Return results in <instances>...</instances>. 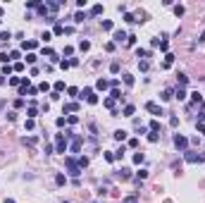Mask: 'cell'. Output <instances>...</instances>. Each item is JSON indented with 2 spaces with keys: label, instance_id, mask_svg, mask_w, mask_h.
<instances>
[{
  "label": "cell",
  "instance_id": "d6986e66",
  "mask_svg": "<svg viewBox=\"0 0 205 203\" xmlns=\"http://www.w3.org/2000/svg\"><path fill=\"white\" fill-rule=\"evenodd\" d=\"M148 67H150L148 60H138V69H141V72H148Z\"/></svg>",
  "mask_w": 205,
  "mask_h": 203
},
{
  "label": "cell",
  "instance_id": "f907efd6",
  "mask_svg": "<svg viewBox=\"0 0 205 203\" xmlns=\"http://www.w3.org/2000/svg\"><path fill=\"white\" fill-rule=\"evenodd\" d=\"M12 69H14V67H10V65H5V67H2V77H7V74L12 72Z\"/></svg>",
  "mask_w": 205,
  "mask_h": 203
},
{
  "label": "cell",
  "instance_id": "1f68e13d",
  "mask_svg": "<svg viewBox=\"0 0 205 203\" xmlns=\"http://www.w3.org/2000/svg\"><path fill=\"white\" fill-rule=\"evenodd\" d=\"M110 98H115V101H122V91L119 89H112V96Z\"/></svg>",
  "mask_w": 205,
  "mask_h": 203
},
{
  "label": "cell",
  "instance_id": "83f0119b",
  "mask_svg": "<svg viewBox=\"0 0 205 203\" xmlns=\"http://www.w3.org/2000/svg\"><path fill=\"white\" fill-rule=\"evenodd\" d=\"M124 153H126V148H124V146L119 148V151H115V160H122V158H124Z\"/></svg>",
  "mask_w": 205,
  "mask_h": 203
},
{
  "label": "cell",
  "instance_id": "11a10c76",
  "mask_svg": "<svg viewBox=\"0 0 205 203\" xmlns=\"http://www.w3.org/2000/svg\"><path fill=\"white\" fill-rule=\"evenodd\" d=\"M105 160H107V163H112V160H115V153H110V151H107V153H105Z\"/></svg>",
  "mask_w": 205,
  "mask_h": 203
},
{
  "label": "cell",
  "instance_id": "e0dca14e",
  "mask_svg": "<svg viewBox=\"0 0 205 203\" xmlns=\"http://www.w3.org/2000/svg\"><path fill=\"white\" fill-rule=\"evenodd\" d=\"M112 136H115L117 141H124V139H126V131H124V129H117L115 134H112Z\"/></svg>",
  "mask_w": 205,
  "mask_h": 203
},
{
  "label": "cell",
  "instance_id": "7dc6e473",
  "mask_svg": "<svg viewBox=\"0 0 205 203\" xmlns=\"http://www.w3.org/2000/svg\"><path fill=\"white\" fill-rule=\"evenodd\" d=\"M36 60H38V55H34V53H29V55H27V62H31V65H34Z\"/></svg>",
  "mask_w": 205,
  "mask_h": 203
},
{
  "label": "cell",
  "instance_id": "681fc988",
  "mask_svg": "<svg viewBox=\"0 0 205 203\" xmlns=\"http://www.w3.org/2000/svg\"><path fill=\"white\" fill-rule=\"evenodd\" d=\"M38 91H50V84H48V81H43L41 86H38Z\"/></svg>",
  "mask_w": 205,
  "mask_h": 203
},
{
  "label": "cell",
  "instance_id": "f35d334b",
  "mask_svg": "<svg viewBox=\"0 0 205 203\" xmlns=\"http://www.w3.org/2000/svg\"><path fill=\"white\" fill-rule=\"evenodd\" d=\"M10 38H12L10 31H0V41H10Z\"/></svg>",
  "mask_w": 205,
  "mask_h": 203
},
{
  "label": "cell",
  "instance_id": "f546056e",
  "mask_svg": "<svg viewBox=\"0 0 205 203\" xmlns=\"http://www.w3.org/2000/svg\"><path fill=\"white\" fill-rule=\"evenodd\" d=\"M143 160H146V155H143V153H134V163H136V165H141Z\"/></svg>",
  "mask_w": 205,
  "mask_h": 203
},
{
  "label": "cell",
  "instance_id": "4fadbf2b",
  "mask_svg": "<svg viewBox=\"0 0 205 203\" xmlns=\"http://www.w3.org/2000/svg\"><path fill=\"white\" fill-rule=\"evenodd\" d=\"M81 148V136H74V141H72V153H79Z\"/></svg>",
  "mask_w": 205,
  "mask_h": 203
},
{
  "label": "cell",
  "instance_id": "8d00e7d4",
  "mask_svg": "<svg viewBox=\"0 0 205 203\" xmlns=\"http://www.w3.org/2000/svg\"><path fill=\"white\" fill-rule=\"evenodd\" d=\"M100 12H103V5H93L91 7V14H100Z\"/></svg>",
  "mask_w": 205,
  "mask_h": 203
},
{
  "label": "cell",
  "instance_id": "be15d7a7",
  "mask_svg": "<svg viewBox=\"0 0 205 203\" xmlns=\"http://www.w3.org/2000/svg\"><path fill=\"white\" fill-rule=\"evenodd\" d=\"M91 203H98V201H91Z\"/></svg>",
  "mask_w": 205,
  "mask_h": 203
},
{
  "label": "cell",
  "instance_id": "6da1fadb",
  "mask_svg": "<svg viewBox=\"0 0 205 203\" xmlns=\"http://www.w3.org/2000/svg\"><path fill=\"white\" fill-rule=\"evenodd\" d=\"M64 165H67V170H69V175L74 177V179H79V175H81V167H79V163H76L74 158H64Z\"/></svg>",
  "mask_w": 205,
  "mask_h": 203
},
{
  "label": "cell",
  "instance_id": "6125c7cd",
  "mask_svg": "<svg viewBox=\"0 0 205 203\" xmlns=\"http://www.w3.org/2000/svg\"><path fill=\"white\" fill-rule=\"evenodd\" d=\"M5 203H14V198H5Z\"/></svg>",
  "mask_w": 205,
  "mask_h": 203
},
{
  "label": "cell",
  "instance_id": "ee69618b",
  "mask_svg": "<svg viewBox=\"0 0 205 203\" xmlns=\"http://www.w3.org/2000/svg\"><path fill=\"white\" fill-rule=\"evenodd\" d=\"M84 19H86V14H84V12H76V14H74V22H84Z\"/></svg>",
  "mask_w": 205,
  "mask_h": 203
},
{
  "label": "cell",
  "instance_id": "603a6c76",
  "mask_svg": "<svg viewBox=\"0 0 205 203\" xmlns=\"http://www.w3.org/2000/svg\"><path fill=\"white\" fill-rule=\"evenodd\" d=\"M134 112H136V108H134V105H124V117H131Z\"/></svg>",
  "mask_w": 205,
  "mask_h": 203
},
{
  "label": "cell",
  "instance_id": "f1b7e54d",
  "mask_svg": "<svg viewBox=\"0 0 205 203\" xmlns=\"http://www.w3.org/2000/svg\"><path fill=\"white\" fill-rule=\"evenodd\" d=\"M36 46H38L36 41H27V43H24V46H22V48H24V50H34Z\"/></svg>",
  "mask_w": 205,
  "mask_h": 203
},
{
  "label": "cell",
  "instance_id": "ba28073f",
  "mask_svg": "<svg viewBox=\"0 0 205 203\" xmlns=\"http://www.w3.org/2000/svg\"><path fill=\"white\" fill-rule=\"evenodd\" d=\"M186 84H188V77H186V74H181V72H179V74H177V89H184Z\"/></svg>",
  "mask_w": 205,
  "mask_h": 203
},
{
  "label": "cell",
  "instance_id": "ac0fdd59",
  "mask_svg": "<svg viewBox=\"0 0 205 203\" xmlns=\"http://www.w3.org/2000/svg\"><path fill=\"white\" fill-rule=\"evenodd\" d=\"M174 98H179V101H186V91H184V89H177V91H174Z\"/></svg>",
  "mask_w": 205,
  "mask_h": 203
},
{
  "label": "cell",
  "instance_id": "5b68a950",
  "mask_svg": "<svg viewBox=\"0 0 205 203\" xmlns=\"http://www.w3.org/2000/svg\"><path fill=\"white\" fill-rule=\"evenodd\" d=\"M55 151L57 153H64L67 151V139H64V134H57V146H55Z\"/></svg>",
  "mask_w": 205,
  "mask_h": 203
},
{
  "label": "cell",
  "instance_id": "db71d44e",
  "mask_svg": "<svg viewBox=\"0 0 205 203\" xmlns=\"http://www.w3.org/2000/svg\"><path fill=\"white\" fill-rule=\"evenodd\" d=\"M122 203H138V198H136V196H129V198H124Z\"/></svg>",
  "mask_w": 205,
  "mask_h": 203
},
{
  "label": "cell",
  "instance_id": "4dcf8cb0",
  "mask_svg": "<svg viewBox=\"0 0 205 203\" xmlns=\"http://www.w3.org/2000/svg\"><path fill=\"white\" fill-rule=\"evenodd\" d=\"M184 12H186V10H184V5H174V14H177V17H181Z\"/></svg>",
  "mask_w": 205,
  "mask_h": 203
},
{
  "label": "cell",
  "instance_id": "f6af8a7d",
  "mask_svg": "<svg viewBox=\"0 0 205 203\" xmlns=\"http://www.w3.org/2000/svg\"><path fill=\"white\" fill-rule=\"evenodd\" d=\"M158 48H160V50H165V53H167V48H170V43H167V41H165V38H162V41H160V46H158Z\"/></svg>",
  "mask_w": 205,
  "mask_h": 203
},
{
  "label": "cell",
  "instance_id": "c3c4849f",
  "mask_svg": "<svg viewBox=\"0 0 205 203\" xmlns=\"http://www.w3.org/2000/svg\"><path fill=\"white\" fill-rule=\"evenodd\" d=\"M110 72H112V74L119 72V62H112V65H110Z\"/></svg>",
  "mask_w": 205,
  "mask_h": 203
},
{
  "label": "cell",
  "instance_id": "9f6ffc18",
  "mask_svg": "<svg viewBox=\"0 0 205 203\" xmlns=\"http://www.w3.org/2000/svg\"><path fill=\"white\" fill-rule=\"evenodd\" d=\"M14 108H24V98H17L14 101Z\"/></svg>",
  "mask_w": 205,
  "mask_h": 203
},
{
  "label": "cell",
  "instance_id": "60d3db41",
  "mask_svg": "<svg viewBox=\"0 0 205 203\" xmlns=\"http://www.w3.org/2000/svg\"><path fill=\"white\" fill-rule=\"evenodd\" d=\"M64 91V81H55V93Z\"/></svg>",
  "mask_w": 205,
  "mask_h": 203
},
{
  "label": "cell",
  "instance_id": "74e56055",
  "mask_svg": "<svg viewBox=\"0 0 205 203\" xmlns=\"http://www.w3.org/2000/svg\"><path fill=\"white\" fill-rule=\"evenodd\" d=\"M36 115H38V110H36V105H31V108H29V120H34Z\"/></svg>",
  "mask_w": 205,
  "mask_h": 203
},
{
  "label": "cell",
  "instance_id": "ab89813d",
  "mask_svg": "<svg viewBox=\"0 0 205 203\" xmlns=\"http://www.w3.org/2000/svg\"><path fill=\"white\" fill-rule=\"evenodd\" d=\"M124 19H126V22H131V24H134V22H138V19H136V14H131V12H126Z\"/></svg>",
  "mask_w": 205,
  "mask_h": 203
},
{
  "label": "cell",
  "instance_id": "836d02e7",
  "mask_svg": "<svg viewBox=\"0 0 205 203\" xmlns=\"http://www.w3.org/2000/svg\"><path fill=\"white\" fill-rule=\"evenodd\" d=\"M76 163H79V167H81V170H84V167L88 165V158H86V155H81L79 160H76Z\"/></svg>",
  "mask_w": 205,
  "mask_h": 203
},
{
  "label": "cell",
  "instance_id": "9a60e30c",
  "mask_svg": "<svg viewBox=\"0 0 205 203\" xmlns=\"http://www.w3.org/2000/svg\"><path fill=\"white\" fill-rule=\"evenodd\" d=\"M162 101L167 103V101H172V98H174V91H170V89H167V91H162V96H160Z\"/></svg>",
  "mask_w": 205,
  "mask_h": 203
},
{
  "label": "cell",
  "instance_id": "9c48e42d",
  "mask_svg": "<svg viewBox=\"0 0 205 203\" xmlns=\"http://www.w3.org/2000/svg\"><path fill=\"white\" fill-rule=\"evenodd\" d=\"M29 89H31V84H29V79L24 77V79H22V84H19V93H22V96H27Z\"/></svg>",
  "mask_w": 205,
  "mask_h": 203
},
{
  "label": "cell",
  "instance_id": "30bf717a",
  "mask_svg": "<svg viewBox=\"0 0 205 203\" xmlns=\"http://www.w3.org/2000/svg\"><path fill=\"white\" fill-rule=\"evenodd\" d=\"M112 38H115V43H122V41H124V38H129V36H126V31H122V29H119V31H115V34H112Z\"/></svg>",
  "mask_w": 205,
  "mask_h": 203
},
{
  "label": "cell",
  "instance_id": "484cf974",
  "mask_svg": "<svg viewBox=\"0 0 205 203\" xmlns=\"http://www.w3.org/2000/svg\"><path fill=\"white\" fill-rule=\"evenodd\" d=\"M103 29H105V31H112V29H115V24H112L110 19H103Z\"/></svg>",
  "mask_w": 205,
  "mask_h": 203
},
{
  "label": "cell",
  "instance_id": "bcb514c9",
  "mask_svg": "<svg viewBox=\"0 0 205 203\" xmlns=\"http://www.w3.org/2000/svg\"><path fill=\"white\" fill-rule=\"evenodd\" d=\"M67 93H69V96H79V89H76V86H69V89H67Z\"/></svg>",
  "mask_w": 205,
  "mask_h": 203
},
{
  "label": "cell",
  "instance_id": "8fae6325",
  "mask_svg": "<svg viewBox=\"0 0 205 203\" xmlns=\"http://www.w3.org/2000/svg\"><path fill=\"white\" fill-rule=\"evenodd\" d=\"M96 89H98V91H105V89H110V81H107V79H98V81H96Z\"/></svg>",
  "mask_w": 205,
  "mask_h": 203
},
{
  "label": "cell",
  "instance_id": "6f0895ef",
  "mask_svg": "<svg viewBox=\"0 0 205 203\" xmlns=\"http://www.w3.org/2000/svg\"><path fill=\"white\" fill-rule=\"evenodd\" d=\"M67 122H69V124H76V122H79V117H76V115H69V120H67Z\"/></svg>",
  "mask_w": 205,
  "mask_h": 203
},
{
  "label": "cell",
  "instance_id": "d4e9b609",
  "mask_svg": "<svg viewBox=\"0 0 205 203\" xmlns=\"http://www.w3.org/2000/svg\"><path fill=\"white\" fill-rule=\"evenodd\" d=\"M172 62H174V55L167 53V55H165V65H162V67H172Z\"/></svg>",
  "mask_w": 205,
  "mask_h": 203
},
{
  "label": "cell",
  "instance_id": "7c38bea8",
  "mask_svg": "<svg viewBox=\"0 0 205 203\" xmlns=\"http://www.w3.org/2000/svg\"><path fill=\"white\" fill-rule=\"evenodd\" d=\"M62 110L64 112H76V110H79V103H64Z\"/></svg>",
  "mask_w": 205,
  "mask_h": 203
},
{
  "label": "cell",
  "instance_id": "52a82bcc",
  "mask_svg": "<svg viewBox=\"0 0 205 203\" xmlns=\"http://www.w3.org/2000/svg\"><path fill=\"white\" fill-rule=\"evenodd\" d=\"M146 110L153 112V115H165V112H162V108L158 105V103H146Z\"/></svg>",
  "mask_w": 205,
  "mask_h": 203
},
{
  "label": "cell",
  "instance_id": "2e32d148",
  "mask_svg": "<svg viewBox=\"0 0 205 203\" xmlns=\"http://www.w3.org/2000/svg\"><path fill=\"white\" fill-rule=\"evenodd\" d=\"M36 141H38L36 136H24V139H22V143H24V146H34Z\"/></svg>",
  "mask_w": 205,
  "mask_h": 203
},
{
  "label": "cell",
  "instance_id": "d6a6232c",
  "mask_svg": "<svg viewBox=\"0 0 205 203\" xmlns=\"http://www.w3.org/2000/svg\"><path fill=\"white\" fill-rule=\"evenodd\" d=\"M103 105H105V108H110V110H112V108H115V98H105V101H103Z\"/></svg>",
  "mask_w": 205,
  "mask_h": 203
},
{
  "label": "cell",
  "instance_id": "7402d4cb",
  "mask_svg": "<svg viewBox=\"0 0 205 203\" xmlns=\"http://www.w3.org/2000/svg\"><path fill=\"white\" fill-rule=\"evenodd\" d=\"M55 184H57V186L67 184V177H64V175H55Z\"/></svg>",
  "mask_w": 205,
  "mask_h": 203
},
{
  "label": "cell",
  "instance_id": "3957f363",
  "mask_svg": "<svg viewBox=\"0 0 205 203\" xmlns=\"http://www.w3.org/2000/svg\"><path fill=\"white\" fill-rule=\"evenodd\" d=\"M184 160L186 163H203L205 153H193V151H184Z\"/></svg>",
  "mask_w": 205,
  "mask_h": 203
},
{
  "label": "cell",
  "instance_id": "680465c9",
  "mask_svg": "<svg viewBox=\"0 0 205 203\" xmlns=\"http://www.w3.org/2000/svg\"><path fill=\"white\" fill-rule=\"evenodd\" d=\"M24 127H27V129H34V127H36V122H34V120H27V124H24Z\"/></svg>",
  "mask_w": 205,
  "mask_h": 203
},
{
  "label": "cell",
  "instance_id": "ffe728a7",
  "mask_svg": "<svg viewBox=\"0 0 205 203\" xmlns=\"http://www.w3.org/2000/svg\"><path fill=\"white\" fill-rule=\"evenodd\" d=\"M148 141H150V143L160 141V134H158V131H148Z\"/></svg>",
  "mask_w": 205,
  "mask_h": 203
},
{
  "label": "cell",
  "instance_id": "5bb4252c",
  "mask_svg": "<svg viewBox=\"0 0 205 203\" xmlns=\"http://www.w3.org/2000/svg\"><path fill=\"white\" fill-rule=\"evenodd\" d=\"M136 55L143 57V60H148V57H150V50H146V48H136Z\"/></svg>",
  "mask_w": 205,
  "mask_h": 203
},
{
  "label": "cell",
  "instance_id": "f5cc1de1",
  "mask_svg": "<svg viewBox=\"0 0 205 203\" xmlns=\"http://www.w3.org/2000/svg\"><path fill=\"white\" fill-rule=\"evenodd\" d=\"M170 124H172V127H177V124H179V117H177V115H172V117H170Z\"/></svg>",
  "mask_w": 205,
  "mask_h": 203
},
{
  "label": "cell",
  "instance_id": "94428289",
  "mask_svg": "<svg viewBox=\"0 0 205 203\" xmlns=\"http://www.w3.org/2000/svg\"><path fill=\"white\" fill-rule=\"evenodd\" d=\"M0 86H5V77L2 74H0Z\"/></svg>",
  "mask_w": 205,
  "mask_h": 203
},
{
  "label": "cell",
  "instance_id": "277c9868",
  "mask_svg": "<svg viewBox=\"0 0 205 203\" xmlns=\"http://www.w3.org/2000/svg\"><path fill=\"white\" fill-rule=\"evenodd\" d=\"M174 146H177L179 151H186L188 148V139L184 136V134H174Z\"/></svg>",
  "mask_w": 205,
  "mask_h": 203
},
{
  "label": "cell",
  "instance_id": "cb8c5ba5",
  "mask_svg": "<svg viewBox=\"0 0 205 203\" xmlns=\"http://www.w3.org/2000/svg\"><path fill=\"white\" fill-rule=\"evenodd\" d=\"M19 57H22V55H19V50H12V53L7 55V62H10V60H14V62H19Z\"/></svg>",
  "mask_w": 205,
  "mask_h": 203
},
{
  "label": "cell",
  "instance_id": "7a4b0ae2",
  "mask_svg": "<svg viewBox=\"0 0 205 203\" xmlns=\"http://www.w3.org/2000/svg\"><path fill=\"white\" fill-rule=\"evenodd\" d=\"M79 98H86V103H91V105L98 103V96H96L93 89H84V91H79Z\"/></svg>",
  "mask_w": 205,
  "mask_h": 203
},
{
  "label": "cell",
  "instance_id": "e7e4bbea",
  "mask_svg": "<svg viewBox=\"0 0 205 203\" xmlns=\"http://www.w3.org/2000/svg\"><path fill=\"white\" fill-rule=\"evenodd\" d=\"M62 203H69V201H62Z\"/></svg>",
  "mask_w": 205,
  "mask_h": 203
},
{
  "label": "cell",
  "instance_id": "8992f818",
  "mask_svg": "<svg viewBox=\"0 0 205 203\" xmlns=\"http://www.w3.org/2000/svg\"><path fill=\"white\" fill-rule=\"evenodd\" d=\"M115 177H117V179H122V182H126V179L131 177V170H129V167H122V170H117V172H115Z\"/></svg>",
  "mask_w": 205,
  "mask_h": 203
},
{
  "label": "cell",
  "instance_id": "b9f144b4",
  "mask_svg": "<svg viewBox=\"0 0 205 203\" xmlns=\"http://www.w3.org/2000/svg\"><path fill=\"white\" fill-rule=\"evenodd\" d=\"M150 131H160V122H158V120L150 122Z\"/></svg>",
  "mask_w": 205,
  "mask_h": 203
},
{
  "label": "cell",
  "instance_id": "44dd1931",
  "mask_svg": "<svg viewBox=\"0 0 205 203\" xmlns=\"http://www.w3.org/2000/svg\"><path fill=\"white\" fill-rule=\"evenodd\" d=\"M146 177H148V170H138V172H136V182H143Z\"/></svg>",
  "mask_w": 205,
  "mask_h": 203
},
{
  "label": "cell",
  "instance_id": "816d5d0a",
  "mask_svg": "<svg viewBox=\"0 0 205 203\" xmlns=\"http://www.w3.org/2000/svg\"><path fill=\"white\" fill-rule=\"evenodd\" d=\"M10 84H12V86H19V84H22V79H19V77H12V79H10Z\"/></svg>",
  "mask_w": 205,
  "mask_h": 203
},
{
  "label": "cell",
  "instance_id": "91938a15",
  "mask_svg": "<svg viewBox=\"0 0 205 203\" xmlns=\"http://www.w3.org/2000/svg\"><path fill=\"white\" fill-rule=\"evenodd\" d=\"M198 41H200V43H205V31L200 34V38H198Z\"/></svg>",
  "mask_w": 205,
  "mask_h": 203
},
{
  "label": "cell",
  "instance_id": "d590c367",
  "mask_svg": "<svg viewBox=\"0 0 205 203\" xmlns=\"http://www.w3.org/2000/svg\"><path fill=\"white\" fill-rule=\"evenodd\" d=\"M124 84L126 86H134V77L131 74H124Z\"/></svg>",
  "mask_w": 205,
  "mask_h": 203
},
{
  "label": "cell",
  "instance_id": "4316f807",
  "mask_svg": "<svg viewBox=\"0 0 205 203\" xmlns=\"http://www.w3.org/2000/svg\"><path fill=\"white\" fill-rule=\"evenodd\" d=\"M88 48H91V41H81V43H79V50H81V53H86Z\"/></svg>",
  "mask_w": 205,
  "mask_h": 203
},
{
  "label": "cell",
  "instance_id": "7bdbcfd3",
  "mask_svg": "<svg viewBox=\"0 0 205 203\" xmlns=\"http://www.w3.org/2000/svg\"><path fill=\"white\" fill-rule=\"evenodd\" d=\"M191 98H193V101H196V103H203V96H200V93H191Z\"/></svg>",
  "mask_w": 205,
  "mask_h": 203
},
{
  "label": "cell",
  "instance_id": "e575fe53",
  "mask_svg": "<svg viewBox=\"0 0 205 203\" xmlns=\"http://www.w3.org/2000/svg\"><path fill=\"white\" fill-rule=\"evenodd\" d=\"M53 31H55V36H62V34H64V27H60V24H55V29H53Z\"/></svg>",
  "mask_w": 205,
  "mask_h": 203
}]
</instances>
